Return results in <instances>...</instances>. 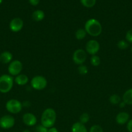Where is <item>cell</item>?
<instances>
[{
	"label": "cell",
	"instance_id": "obj_1",
	"mask_svg": "<svg viewBox=\"0 0 132 132\" xmlns=\"http://www.w3.org/2000/svg\"><path fill=\"white\" fill-rule=\"evenodd\" d=\"M84 29L87 34L93 37L100 36L102 32V26L97 19L91 18L85 22Z\"/></svg>",
	"mask_w": 132,
	"mask_h": 132
},
{
	"label": "cell",
	"instance_id": "obj_2",
	"mask_svg": "<svg viewBox=\"0 0 132 132\" xmlns=\"http://www.w3.org/2000/svg\"><path fill=\"white\" fill-rule=\"evenodd\" d=\"M56 121V113L53 108H48L43 112L41 116V125L47 128L53 127Z\"/></svg>",
	"mask_w": 132,
	"mask_h": 132
},
{
	"label": "cell",
	"instance_id": "obj_3",
	"mask_svg": "<svg viewBox=\"0 0 132 132\" xmlns=\"http://www.w3.org/2000/svg\"><path fill=\"white\" fill-rule=\"evenodd\" d=\"M14 79L12 76L9 74H3L0 76V92L6 94L12 90L14 85Z\"/></svg>",
	"mask_w": 132,
	"mask_h": 132
},
{
	"label": "cell",
	"instance_id": "obj_4",
	"mask_svg": "<svg viewBox=\"0 0 132 132\" xmlns=\"http://www.w3.org/2000/svg\"><path fill=\"white\" fill-rule=\"evenodd\" d=\"M5 108L9 113L12 114H18L22 110L23 104L21 102L17 99H10L6 102Z\"/></svg>",
	"mask_w": 132,
	"mask_h": 132
},
{
	"label": "cell",
	"instance_id": "obj_5",
	"mask_svg": "<svg viewBox=\"0 0 132 132\" xmlns=\"http://www.w3.org/2000/svg\"><path fill=\"white\" fill-rule=\"evenodd\" d=\"M31 87L36 90H42L46 88L47 81L46 78L42 76H36L32 78L31 81Z\"/></svg>",
	"mask_w": 132,
	"mask_h": 132
},
{
	"label": "cell",
	"instance_id": "obj_6",
	"mask_svg": "<svg viewBox=\"0 0 132 132\" xmlns=\"http://www.w3.org/2000/svg\"><path fill=\"white\" fill-rule=\"evenodd\" d=\"M23 70V64L19 60H12L8 67V72L11 76H17Z\"/></svg>",
	"mask_w": 132,
	"mask_h": 132
},
{
	"label": "cell",
	"instance_id": "obj_7",
	"mask_svg": "<svg viewBox=\"0 0 132 132\" xmlns=\"http://www.w3.org/2000/svg\"><path fill=\"white\" fill-rule=\"evenodd\" d=\"M87 59V52L83 49L79 48L75 50L72 54V60L78 65L83 64Z\"/></svg>",
	"mask_w": 132,
	"mask_h": 132
},
{
	"label": "cell",
	"instance_id": "obj_8",
	"mask_svg": "<svg viewBox=\"0 0 132 132\" xmlns=\"http://www.w3.org/2000/svg\"><path fill=\"white\" fill-rule=\"evenodd\" d=\"M15 125V119L10 115H5L0 118V127L4 130H8Z\"/></svg>",
	"mask_w": 132,
	"mask_h": 132
},
{
	"label": "cell",
	"instance_id": "obj_9",
	"mask_svg": "<svg viewBox=\"0 0 132 132\" xmlns=\"http://www.w3.org/2000/svg\"><path fill=\"white\" fill-rule=\"evenodd\" d=\"M100 48V44L97 40H89L85 45V52L90 55H94L99 52Z\"/></svg>",
	"mask_w": 132,
	"mask_h": 132
},
{
	"label": "cell",
	"instance_id": "obj_10",
	"mask_svg": "<svg viewBox=\"0 0 132 132\" xmlns=\"http://www.w3.org/2000/svg\"><path fill=\"white\" fill-rule=\"evenodd\" d=\"M23 21L19 18H15L10 21L9 28L13 32H18L22 30L23 27Z\"/></svg>",
	"mask_w": 132,
	"mask_h": 132
},
{
	"label": "cell",
	"instance_id": "obj_11",
	"mask_svg": "<svg viewBox=\"0 0 132 132\" xmlns=\"http://www.w3.org/2000/svg\"><path fill=\"white\" fill-rule=\"evenodd\" d=\"M22 120H23V123L28 126H33L37 123V118L36 116L29 112L23 114Z\"/></svg>",
	"mask_w": 132,
	"mask_h": 132
},
{
	"label": "cell",
	"instance_id": "obj_12",
	"mask_svg": "<svg viewBox=\"0 0 132 132\" xmlns=\"http://www.w3.org/2000/svg\"><path fill=\"white\" fill-rule=\"evenodd\" d=\"M129 120V113L126 112H121L118 113L115 118V121L119 125H124L127 124Z\"/></svg>",
	"mask_w": 132,
	"mask_h": 132
},
{
	"label": "cell",
	"instance_id": "obj_13",
	"mask_svg": "<svg viewBox=\"0 0 132 132\" xmlns=\"http://www.w3.org/2000/svg\"><path fill=\"white\" fill-rule=\"evenodd\" d=\"M13 55L9 51H4L0 54V62L3 64H9L12 61Z\"/></svg>",
	"mask_w": 132,
	"mask_h": 132
},
{
	"label": "cell",
	"instance_id": "obj_14",
	"mask_svg": "<svg viewBox=\"0 0 132 132\" xmlns=\"http://www.w3.org/2000/svg\"><path fill=\"white\" fill-rule=\"evenodd\" d=\"M28 77L25 74H19L18 76H16L14 79V82L19 86H24L27 85L28 82Z\"/></svg>",
	"mask_w": 132,
	"mask_h": 132
},
{
	"label": "cell",
	"instance_id": "obj_15",
	"mask_svg": "<svg viewBox=\"0 0 132 132\" xmlns=\"http://www.w3.org/2000/svg\"><path fill=\"white\" fill-rule=\"evenodd\" d=\"M71 132H88L85 125L80 122H76L72 125Z\"/></svg>",
	"mask_w": 132,
	"mask_h": 132
},
{
	"label": "cell",
	"instance_id": "obj_16",
	"mask_svg": "<svg viewBox=\"0 0 132 132\" xmlns=\"http://www.w3.org/2000/svg\"><path fill=\"white\" fill-rule=\"evenodd\" d=\"M122 101L126 105H132V88L128 89L124 92L122 96Z\"/></svg>",
	"mask_w": 132,
	"mask_h": 132
},
{
	"label": "cell",
	"instance_id": "obj_17",
	"mask_svg": "<svg viewBox=\"0 0 132 132\" xmlns=\"http://www.w3.org/2000/svg\"><path fill=\"white\" fill-rule=\"evenodd\" d=\"M45 18V13L41 10H36L32 14V18L33 21L39 22L42 21Z\"/></svg>",
	"mask_w": 132,
	"mask_h": 132
},
{
	"label": "cell",
	"instance_id": "obj_18",
	"mask_svg": "<svg viewBox=\"0 0 132 132\" xmlns=\"http://www.w3.org/2000/svg\"><path fill=\"white\" fill-rule=\"evenodd\" d=\"M87 32L84 28H79L75 32V37L78 40H82L86 37Z\"/></svg>",
	"mask_w": 132,
	"mask_h": 132
},
{
	"label": "cell",
	"instance_id": "obj_19",
	"mask_svg": "<svg viewBox=\"0 0 132 132\" xmlns=\"http://www.w3.org/2000/svg\"><path fill=\"white\" fill-rule=\"evenodd\" d=\"M109 102L113 105L119 104L121 102V97L117 94H113L109 97Z\"/></svg>",
	"mask_w": 132,
	"mask_h": 132
},
{
	"label": "cell",
	"instance_id": "obj_20",
	"mask_svg": "<svg viewBox=\"0 0 132 132\" xmlns=\"http://www.w3.org/2000/svg\"><path fill=\"white\" fill-rule=\"evenodd\" d=\"M90 63L91 64L92 66H93V67H98V66H99L100 64V58L97 55H92V56L91 57Z\"/></svg>",
	"mask_w": 132,
	"mask_h": 132
},
{
	"label": "cell",
	"instance_id": "obj_21",
	"mask_svg": "<svg viewBox=\"0 0 132 132\" xmlns=\"http://www.w3.org/2000/svg\"><path fill=\"white\" fill-rule=\"evenodd\" d=\"M80 3L86 8H92L95 5L96 0H80Z\"/></svg>",
	"mask_w": 132,
	"mask_h": 132
},
{
	"label": "cell",
	"instance_id": "obj_22",
	"mask_svg": "<svg viewBox=\"0 0 132 132\" xmlns=\"http://www.w3.org/2000/svg\"><path fill=\"white\" fill-rule=\"evenodd\" d=\"M89 119H90L89 115L87 113H83L82 114L80 115V118H79V122L85 125L87 122H89Z\"/></svg>",
	"mask_w": 132,
	"mask_h": 132
},
{
	"label": "cell",
	"instance_id": "obj_23",
	"mask_svg": "<svg viewBox=\"0 0 132 132\" xmlns=\"http://www.w3.org/2000/svg\"><path fill=\"white\" fill-rule=\"evenodd\" d=\"M117 45V47L119 48L120 50H125L127 49L129 46V43L128 41H126V40H120L116 44Z\"/></svg>",
	"mask_w": 132,
	"mask_h": 132
},
{
	"label": "cell",
	"instance_id": "obj_24",
	"mask_svg": "<svg viewBox=\"0 0 132 132\" xmlns=\"http://www.w3.org/2000/svg\"><path fill=\"white\" fill-rule=\"evenodd\" d=\"M78 72L82 76H85L88 73V68L84 64H81L78 67Z\"/></svg>",
	"mask_w": 132,
	"mask_h": 132
},
{
	"label": "cell",
	"instance_id": "obj_25",
	"mask_svg": "<svg viewBox=\"0 0 132 132\" xmlns=\"http://www.w3.org/2000/svg\"><path fill=\"white\" fill-rule=\"evenodd\" d=\"M89 132H104V130L100 125H94L90 128Z\"/></svg>",
	"mask_w": 132,
	"mask_h": 132
},
{
	"label": "cell",
	"instance_id": "obj_26",
	"mask_svg": "<svg viewBox=\"0 0 132 132\" xmlns=\"http://www.w3.org/2000/svg\"><path fill=\"white\" fill-rule=\"evenodd\" d=\"M126 41L129 43H132V28L129 29L126 34Z\"/></svg>",
	"mask_w": 132,
	"mask_h": 132
},
{
	"label": "cell",
	"instance_id": "obj_27",
	"mask_svg": "<svg viewBox=\"0 0 132 132\" xmlns=\"http://www.w3.org/2000/svg\"><path fill=\"white\" fill-rule=\"evenodd\" d=\"M36 132H47L48 128H47L45 127L43 125H38L36 127Z\"/></svg>",
	"mask_w": 132,
	"mask_h": 132
},
{
	"label": "cell",
	"instance_id": "obj_28",
	"mask_svg": "<svg viewBox=\"0 0 132 132\" xmlns=\"http://www.w3.org/2000/svg\"><path fill=\"white\" fill-rule=\"evenodd\" d=\"M126 128L128 131L132 132V119L129 120V121L127 122Z\"/></svg>",
	"mask_w": 132,
	"mask_h": 132
},
{
	"label": "cell",
	"instance_id": "obj_29",
	"mask_svg": "<svg viewBox=\"0 0 132 132\" xmlns=\"http://www.w3.org/2000/svg\"><path fill=\"white\" fill-rule=\"evenodd\" d=\"M40 0H28V2L32 6H37L40 3Z\"/></svg>",
	"mask_w": 132,
	"mask_h": 132
},
{
	"label": "cell",
	"instance_id": "obj_30",
	"mask_svg": "<svg viewBox=\"0 0 132 132\" xmlns=\"http://www.w3.org/2000/svg\"><path fill=\"white\" fill-rule=\"evenodd\" d=\"M47 132H58V131L57 128H56L55 127H51L50 128H48Z\"/></svg>",
	"mask_w": 132,
	"mask_h": 132
},
{
	"label": "cell",
	"instance_id": "obj_31",
	"mask_svg": "<svg viewBox=\"0 0 132 132\" xmlns=\"http://www.w3.org/2000/svg\"><path fill=\"white\" fill-rule=\"evenodd\" d=\"M119 106H120V108H124V107L126 105V103H124V102L122 101H121L120 103H119Z\"/></svg>",
	"mask_w": 132,
	"mask_h": 132
},
{
	"label": "cell",
	"instance_id": "obj_32",
	"mask_svg": "<svg viewBox=\"0 0 132 132\" xmlns=\"http://www.w3.org/2000/svg\"><path fill=\"white\" fill-rule=\"evenodd\" d=\"M23 132H31V131L28 130H23Z\"/></svg>",
	"mask_w": 132,
	"mask_h": 132
},
{
	"label": "cell",
	"instance_id": "obj_33",
	"mask_svg": "<svg viewBox=\"0 0 132 132\" xmlns=\"http://www.w3.org/2000/svg\"><path fill=\"white\" fill-rule=\"evenodd\" d=\"M3 1V0H0V5H1V3H2Z\"/></svg>",
	"mask_w": 132,
	"mask_h": 132
},
{
	"label": "cell",
	"instance_id": "obj_34",
	"mask_svg": "<svg viewBox=\"0 0 132 132\" xmlns=\"http://www.w3.org/2000/svg\"><path fill=\"white\" fill-rule=\"evenodd\" d=\"M131 53H132V46H131Z\"/></svg>",
	"mask_w": 132,
	"mask_h": 132
},
{
	"label": "cell",
	"instance_id": "obj_35",
	"mask_svg": "<svg viewBox=\"0 0 132 132\" xmlns=\"http://www.w3.org/2000/svg\"><path fill=\"white\" fill-rule=\"evenodd\" d=\"M13 132H18V131H13Z\"/></svg>",
	"mask_w": 132,
	"mask_h": 132
},
{
	"label": "cell",
	"instance_id": "obj_36",
	"mask_svg": "<svg viewBox=\"0 0 132 132\" xmlns=\"http://www.w3.org/2000/svg\"><path fill=\"white\" fill-rule=\"evenodd\" d=\"M131 65H132V62H131Z\"/></svg>",
	"mask_w": 132,
	"mask_h": 132
}]
</instances>
